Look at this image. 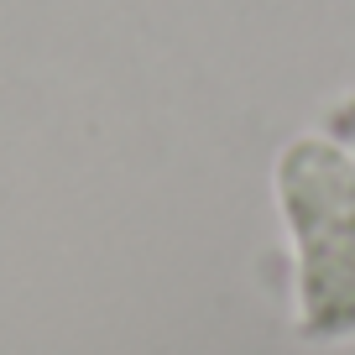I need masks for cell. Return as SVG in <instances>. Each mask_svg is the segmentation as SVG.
Here are the masks:
<instances>
[{
	"label": "cell",
	"instance_id": "1",
	"mask_svg": "<svg viewBox=\"0 0 355 355\" xmlns=\"http://www.w3.org/2000/svg\"><path fill=\"white\" fill-rule=\"evenodd\" d=\"M293 251V329L303 345H355V152L303 131L272 162Z\"/></svg>",
	"mask_w": 355,
	"mask_h": 355
}]
</instances>
